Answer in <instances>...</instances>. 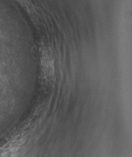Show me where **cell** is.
Here are the masks:
<instances>
[{
  "label": "cell",
  "instance_id": "6da1fadb",
  "mask_svg": "<svg viewBox=\"0 0 132 157\" xmlns=\"http://www.w3.org/2000/svg\"><path fill=\"white\" fill-rule=\"evenodd\" d=\"M41 67L46 80H50L54 72V60L51 50L46 47L41 49Z\"/></svg>",
  "mask_w": 132,
  "mask_h": 157
},
{
  "label": "cell",
  "instance_id": "7a4b0ae2",
  "mask_svg": "<svg viewBox=\"0 0 132 157\" xmlns=\"http://www.w3.org/2000/svg\"><path fill=\"white\" fill-rule=\"evenodd\" d=\"M15 1L29 14L34 16L36 13V8L31 0H15Z\"/></svg>",
  "mask_w": 132,
  "mask_h": 157
}]
</instances>
